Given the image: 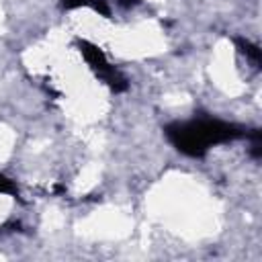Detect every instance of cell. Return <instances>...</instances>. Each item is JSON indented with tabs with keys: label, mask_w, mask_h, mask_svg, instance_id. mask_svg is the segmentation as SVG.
I'll use <instances>...</instances> for the list:
<instances>
[{
	"label": "cell",
	"mask_w": 262,
	"mask_h": 262,
	"mask_svg": "<svg viewBox=\"0 0 262 262\" xmlns=\"http://www.w3.org/2000/svg\"><path fill=\"white\" fill-rule=\"evenodd\" d=\"M166 135L178 151L186 156H203L211 145L246 137L248 131L219 119H194L186 123L168 125Z\"/></svg>",
	"instance_id": "1"
},
{
	"label": "cell",
	"mask_w": 262,
	"mask_h": 262,
	"mask_svg": "<svg viewBox=\"0 0 262 262\" xmlns=\"http://www.w3.org/2000/svg\"><path fill=\"white\" fill-rule=\"evenodd\" d=\"M78 45H80V53L86 57V61H88V66L96 72V76L100 78V80H104L113 90H125L127 88V80L106 61V57H104V53L96 47V45H92V43H88V41H78Z\"/></svg>",
	"instance_id": "2"
},
{
	"label": "cell",
	"mask_w": 262,
	"mask_h": 262,
	"mask_svg": "<svg viewBox=\"0 0 262 262\" xmlns=\"http://www.w3.org/2000/svg\"><path fill=\"white\" fill-rule=\"evenodd\" d=\"M63 8H76V6H90L102 14H108V6L104 0H61Z\"/></svg>",
	"instance_id": "3"
},
{
	"label": "cell",
	"mask_w": 262,
	"mask_h": 262,
	"mask_svg": "<svg viewBox=\"0 0 262 262\" xmlns=\"http://www.w3.org/2000/svg\"><path fill=\"white\" fill-rule=\"evenodd\" d=\"M237 43L242 45V51H244V53H246V55H248V57L258 66V63H260V49H258L256 45H252L250 41H244V39H239Z\"/></svg>",
	"instance_id": "4"
},
{
	"label": "cell",
	"mask_w": 262,
	"mask_h": 262,
	"mask_svg": "<svg viewBox=\"0 0 262 262\" xmlns=\"http://www.w3.org/2000/svg\"><path fill=\"white\" fill-rule=\"evenodd\" d=\"M0 192H16L12 180H8V178L2 176V174H0Z\"/></svg>",
	"instance_id": "5"
},
{
	"label": "cell",
	"mask_w": 262,
	"mask_h": 262,
	"mask_svg": "<svg viewBox=\"0 0 262 262\" xmlns=\"http://www.w3.org/2000/svg\"><path fill=\"white\" fill-rule=\"evenodd\" d=\"M139 0H119V4L121 6H133V4H137Z\"/></svg>",
	"instance_id": "6"
}]
</instances>
